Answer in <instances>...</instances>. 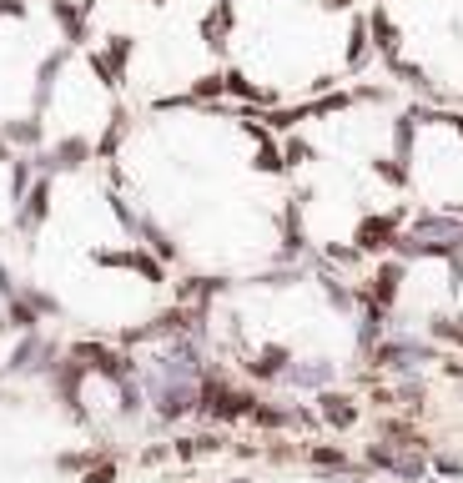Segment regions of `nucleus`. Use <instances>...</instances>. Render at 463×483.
Segmentation results:
<instances>
[]
</instances>
